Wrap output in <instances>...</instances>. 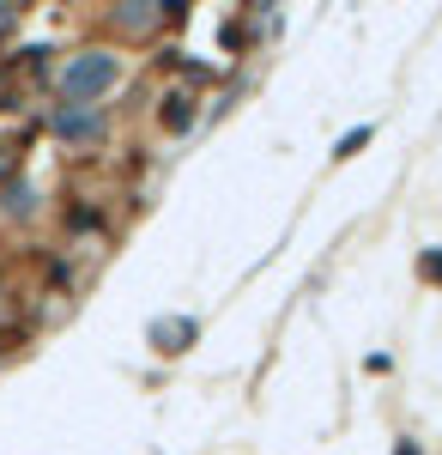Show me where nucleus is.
Instances as JSON below:
<instances>
[{
    "label": "nucleus",
    "mask_w": 442,
    "mask_h": 455,
    "mask_svg": "<svg viewBox=\"0 0 442 455\" xmlns=\"http://www.w3.org/2000/svg\"><path fill=\"white\" fill-rule=\"evenodd\" d=\"M115 79H122V61H115L109 49H91V55H73L67 68H61V92L85 104V98H98V92H109Z\"/></svg>",
    "instance_id": "1"
},
{
    "label": "nucleus",
    "mask_w": 442,
    "mask_h": 455,
    "mask_svg": "<svg viewBox=\"0 0 442 455\" xmlns=\"http://www.w3.org/2000/svg\"><path fill=\"white\" fill-rule=\"evenodd\" d=\"M152 340H158L164 352H182V340H194V322H158Z\"/></svg>",
    "instance_id": "2"
},
{
    "label": "nucleus",
    "mask_w": 442,
    "mask_h": 455,
    "mask_svg": "<svg viewBox=\"0 0 442 455\" xmlns=\"http://www.w3.org/2000/svg\"><path fill=\"white\" fill-rule=\"evenodd\" d=\"M55 128H61V134H98V116H85V109H61Z\"/></svg>",
    "instance_id": "3"
}]
</instances>
